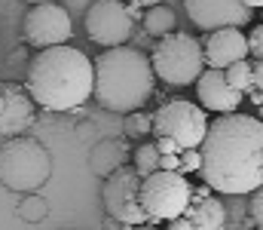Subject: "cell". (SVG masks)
Returning a JSON list of instances; mask_svg holds the SVG:
<instances>
[{
	"instance_id": "obj_1",
	"label": "cell",
	"mask_w": 263,
	"mask_h": 230,
	"mask_svg": "<svg viewBox=\"0 0 263 230\" xmlns=\"http://www.w3.org/2000/svg\"><path fill=\"white\" fill-rule=\"evenodd\" d=\"M202 178L211 190L242 197L263 184V120L230 111L208 123L199 145Z\"/></svg>"
},
{
	"instance_id": "obj_2",
	"label": "cell",
	"mask_w": 263,
	"mask_h": 230,
	"mask_svg": "<svg viewBox=\"0 0 263 230\" xmlns=\"http://www.w3.org/2000/svg\"><path fill=\"white\" fill-rule=\"evenodd\" d=\"M28 92L46 111H77L95 89V65L67 43L43 46L28 65Z\"/></svg>"
},
{
	"instance_id": "obj_3",
	"label": "cell",
	"mask_w": 263,
	"mask_h": 230,
	"mask_svg": "<svg viewBox=\"0 0 263 230\" xmlns=\"http://www.w3.org/2000/svg\"><path fill=\"white\" fill-rule=\"evenodd\" d=\"M95 65V101L114 114H129L144 108V101L153 95L156 71L150 56H144L135 46H104V52L92 62Z\"/></svg>"
},
{
	"instance_id": "obj_4",
	"label": "cell",
	"mask_w": 263,
	"mask_h": 230,
	"mask_svg": "<svg viewBox=\"0 0 263 230\" xmlns=\"http://www.w3.org/2000/svg\"><path fill=\"white\" fill-rule=\"evenodd\" d=\"M52 178L49 151L28 135H12L0 145V184L15 193L40 190Z\"/></svg>"
},
{
	"instance_id": "obj_5",
	"label": "cell",
	"mask_w": 263,
	"mask_h": 230,
	"mask_svg": "<svg viewBox=\"0 0 263 230\" xmlns=\"http://www.w3.org/2000/svg\"><path fill=\"white\" fill-rule=\"evenodd\" d=\"M153 71L156 77L172 86V89H184L190 83H196V77L205 71V46L199 43L193 34H165L156 40L153 46Z\"/></svg>"
},
{
	"instance_id": "obj_6",
	"label": "cell",
	"mask_w": 263,
	"mask_h": 230,
	"mask_svg": "<svg viewBox=\"0 0 263 230\" xmlns=\"http://www.w3.org/2000/svg\"><path fill=\"white\" fill-rule=\"evenodd\" d=\"M193 184L181 169H156L141 178V206L150 221H168L187 212Z\"/></svg>"
},
{
	"instance_id": "obj_7",
	"label": "cell",
	"mask_w": 263,
	"mask_h": 230,
	"mask_svg": "<svg viewBox=\"0 0 263 230\" xmlns=\"http://www.w3.org/2000/svg\"><path fill=\"white\" fill-rule=\"evenodd\" d=\"M101 200H104V212L120 224L150 221L144 206H141V175H138L135 166H120L117 172H110L104 178Z\"/></svg>"
},
{
	"instance_id": "obj_8",
	"label": "cell",
	"mask_w": 263,
	"mask_h": 230,
	"mask_svg": "<svg viewBox=\"0 0 263 230\" xmlns=\"http://www.w3.org/2000/svg\"><path fill=\"white\" fill-rule=\"evenodd\" d=\"M138 6L126 0H95L86 9V34L98 46H120L135 31Z\"/></svg>"
},
{
	"instance_id": "obj_9",
	"label": "cell",
	"mask_w": 263,
	"mask_h": 230,
	"mask_svg": "<svg viewBox=\"0 0 263 230\" xmlns=\"http://www.w3.org/2000/svg\"><path fill=\"white\" fill-rule=\"evenodd\" d=\"M153 132L156 135H172L181 151L184 148H199L205 132H208L205 108H199L193 101H184V98L165 101L153 117Z\"/></svg>"
},
{
	"instance_id": "obj_10",
	"label": "cell",
	"mask_w": 263,
	"mask_h": 230,
	"mask_svg": "<svg viewBox=\"0 0 263 230\" xmlns=\"http://www.w3.org/2000/svg\"><path fill=\"white\" fill-rule=\"evenodd\" d=\"M70 15L65 6H59V0H46V3H31L22 34L31 46L43 49V46H55V43H67L70 40Z\"/></svg>"
},
{
	"instance_id": "obj_11",
	"label": "cell",
	"mask_w": 263,
	"mask_h": 230,
	"mask_svg": "<svg viewBox=\"0 0 263 230\" xmlns=\"http://www.w3.org/2000/svg\"><path fill=\"white\" fill-rule=\"evenodd\" d=\"M184 9L202 31L251 25V6H245L242 0H184Z\"/></svg>"
},
{
	"instance_id": "obj_12",
	"label": "cell",
	"mask_w": 263,
	"mask_h": 230,
	"mask_svg": "<svg viewBox=\"0 0 263 230\" xmlns=\"http://www.w3.org/2000/svg\"><path fill=\"white\" fill-rule=\"evenodd\" d=\"M196 92H199V104L205 111H214V114H230V111L242 108V95H245L236 86H230L223 68L202 71L196 77Z\"/></svg>"
},
{
	"instance_id": "obj_13",
	"label": "cell",
	"mask_w": 263,
	"mask_h": 230,
	"mask_svg": "<svg viewBox=\"0 0 263 230\" xmlns=\"http://www.w3.org/2000/svg\"><path fill=\"white\" fill-rule=\"evenodd\" d=\"M3 108H0V135L12 138L28 132V126L34 123V98L31 92H22L18 86H3Z\"/></svg>"
},
{
	"instance_id": "obj_14",
	"label": "cell",
	"mask_w": 263,
	"mask_h": 230,
	"mask_svg": "<svg viewBox=\"0 0 263 230\" xmlns=\"http://www.w3.org/2000/svg\"><path fill=\"white\" fill-rule=\"evenodd\" d=\"M248 37L242 34V28H217L208 34L205 40V62L208 68H227L230 62L248 59Z\"/></svg>"
},
{
	"instance_id": "obj_15",
	"label": "cell",
	"mask_w": 263,
	"mask_h": 230,
	"mask_svg": "<svg viewBox=\"0 0 263 230\" xmlns=\"http://www.w3.org/2000/svg\"><path fill=\"white\" fill-rule=\"evenodd\" d=\"M193 230H220L227 224V209L217 197H211L205 187H193V200L184 212Z\"/></svg>"
},
{
	"instance_id": "obj_16",
	"label": "cell",
	"mask_w": 263,
	"mask_h": 230,
	"mask_svg": "<svg viewBox=\"0 0 263 230\" xmlns=\"http://www.w3.org/2000/svg\"><path fill=\"white\" fill-rule=\"evenodd\" d=\"M126 156H129V145L120 141V138H104L98 141L92 153H89V169L98 175V178H107L110 172H117L120 166H126Z\"/></svg>"
},
{
	"instance_id": "obj_17",
	"label": "cell",
	"mask_w": 263,
	"mask_h": 230,
	"mask_svg": "<svg viewBox=\"0 0 263 230\" xmlns=\"http://www.w3.org/2000/svg\"><path fill=\"white\" fill-rule=\"evenodd\" d=\"M175 25H178V15H175V9L165 6V3H153V6L144 12V31L153 34V37H165V34H172Z\"/></svg>"
},
{
	"instance_id": "obj_18",
	"label": "cell",
	"mask_w": 263,
	"mask_h": 230,
	"mask_svg": "<svg viewBox=\"0 0 263 230\" xmlns=\"http://www.w3.org/2000/svg\"><path fill=\"white\" fill-rule=\"evenodd\" d=\"M223 74L230 80V86H236L239 92H248L254 86V65H248V59H239V62H230L223 68Z\"/></svg>"
},
{
	"instance_id": "obj_19",
	"label": "cell",
	"mask_w": 263,
	"mask_h": 230,
	"mask_svg": "<svg viewBox=\"0 0 263 230\" xmlns=\"http://www.w3.org/2000/svg\"><path fill=\"white\" fill-rule=\"evenodd\" d=\"M46 212H49V203H46L37 190L25 193V200L18 203V218H22V221H43Z\"/></svg>"
},
{
	"instance_id": "obj_20",
	"label": "cell",
	"mask_w": 263,
	"mask_h": 230,
	"mask_svg": "<svg viewBox=\"0 0 263 230\" xmlns=\"http://www.w3.org/2000/svg\"><path fill=\"white\" fill-rule=\"evenodd\" d=\"M135 169H138V175L144 178V175H150V172H156L159 169V151H156V141H144V145H138V151H135Z\"/></svg>"
},
{
	"instance_id": "obj_21",
	"label": "cell",
	"mask_w": 263,
	"mask_h": 230,
	"mask_svg": "<svg viewBox=\"0 0 263 230\" xmlns=\"http://www.w3.org/2000/svg\"><path fill=\"white\" fill-rule=\"evenodd\" d=\"M123 132L132 138H144L147 132H153V117L141 114V111H129L126 114V123H123Z\"/></svg>"
},
{
	"instance_id": "obj_22",
	"label": "cell",
	"mask_w": 263,
	"mask_h": 230,
	"mask_svg": "<svg viewBox=\"0 0 263 230\" xmlns=\"http://www.w3.org/2000/svg\"><path fill=\"white\" fill-rule=\"evenodd\" d=\"M202 169V151L199 148H184L181 151V172H199Z\"/></svg>"
},
{
	"instance_id": "obj_23",
	"label": "cell",
	"mask_w": 263,
	"mask_h": 230,
	"mask_svg": "<svg viewBox=\"0 0 263 230\" xmlns=\"http://www.w3.org/2000/svg\"><path fill=\"white\" fill-rule=\"evenodd\" d=\"M251 218H254V224L263 227V184L257 190H251Z\"/></svg>"
},
{
	"instance_id": "obj_24",
	"label": "cell",
	"mask_w": 263,
	"mask_h": 230,
	"mask_svg": "<svg viewBox=\"0 0 263 230\" xmlns=\"http://www.w3.org/2000/svg\"><path fill=\"white\" fill-rule=\"evenodd\" d=\"M248 49H251L257 59H263V22H260V25H254L251 37H248Z\"/></svg>"
},
{
	"instance_id": "obj_25",
	"label": "cell",
	"mask_w": 263,
	"mask_h": 230,
	"mask_svg": "<svg viewBox=\"0 0 263 230\" xmlns=\"http://www.w3.org/2000/svg\"><path fill=\"white\" fill-rule=\"evenodd\" d=\"M156 151L159 153H178V141L172 138V135H156Z\"/></svg>"
},
{
	"instance_id": "obj_26",
	"label": "cell",
	"mask_w": 263,
	"mask_h": 230,
	"mask_svg": "<svg viewBox=\"0 0 263 230\" xmlns=\"http://www.w3.org/2000/svg\"><path fill=\"white\" fill-rule=\"evenodd\" d=\"M159 169H181V156L178 153H159Z\"/></svg>"
},
{
	"instance_id": "obj_27",
	"label": "cell",
	"mask_w": 263,
	"mask_h": 230,
	"mask_svg": "<svg viewBox=\"0 0 263 230\" xmlns=\"http://www.w3.org/2000/svg\"><path fill=\"white\" fill-rule=\"evenodd\" d=\"M251 89H263V59L254 62V86Z\"/></svg>"
},
{
	"instance_id": "obj_28",
	"label": "cell",
	"mask_w": 263,
	"mask_h": 230,
	"mask_svg": "<svg viewBox=\"0 0 263 230\" xmlns=\"http://www.w3.org/2000/svg\"><path fill=\"white\" fill-rule=\"evenodd\" d=\"M251 101H254V104H257V108H260V104H263V89H257V92H254V89H251Z\"/></svg>"
},
{
	"instance_id": "obj_29",
	"label": "cell",
	"mask_w": 263,
	"mask_h": 230,
	"mask_svg": "<svg viewBox=\"0 0 263 230\" xmlns=\"http://www.w3.org/2000/svg\"><path fill=\"white\" fill-rule=\"evenodd\" d=\"M126 3H135V6H153V3H162V0H126Z\"/></svg>"
},
{
	"instance_id": "obj_30",
	"label": "cell",
	"mask_w": 263,
	"mask_h": 230,
	"mask_svg": "<svg viewBox=\"0 0 263 230\" xmlns=\"http://www.w3.org/2000/svg\"><path fill=\"white\" fill-rule=\"evenodd\" d=\"M245 6H251V9H263V0H242Z\"/></svg>"
},
{
	"instance_id": "obj_31",
	"label": "cell",
	"mask_w": 263,
	"mask_h": 230,
	"mask_svg": "<svg viewBox=\"0 0 263 230\" xmlns=\"http://www.w3.org/2000/svg\"><path fill=\"white\" fill-rule=\"evenodd\" d=\"M28 3H46V0H28Z\"/></svg>"
},
{
	"instance_id": "obj_32",
	"label": "cell",
	"mask_w": 263,
	"mask_h": 230,
	"mask_svg": "<svg viewBox=\"0 0 263 230\" xmlns=\"http://www.w3.org/2000/svg\"><path fill=\"white\" fill-rule=\"evenodd\" d=\"M0 108H3V92H0Z\"/></svg>"
},
{
	"instance_id": "obj_33",
	"label": "cell",
	"mask_w": 263,
	"mask_h": 230,
	"mask_svg": "<svg viewBox=\"0 0 263 230\" xmlns=\"http://www.w3.org/2000/svg\"><path fill=\"white\" fill-rule=\"evenodd\" d=\"M260 117H263V104H260Z\"/></svg>"
}]
</instances>
